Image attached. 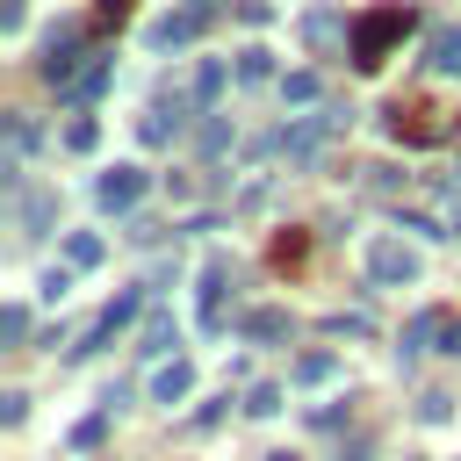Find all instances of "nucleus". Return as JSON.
<instances>
[{
  "instance_id": "0eeeda50",
  "label": "nucleus",
  "mask_w": 461,
  "mask_h": 461,
  "mask_svg": "<svg viewBox=\"0 0 461 461\" xmlns=\"http://www.w3.org/2000/svg\"><path fill=\"white\" fill-rule=\"evenodd\" d=\"M187 389H194V367H187V360H166V367L151 375V403H166V411H173Z\"/></svg>"
},
{
  "instance_id": "4468645a",
  "label": "nucleus",
  "mask_w": 461,
  "mask_h": 461,
  "mask_svg": "<svg viewBox=\"0 0 461 461\" xmlns=\"http://www.w3.org/2000/svg\"><path fill=\"white\" fill-rule=\"evenodd\" d=\"M216 94H223V65L202 58V65H194V101H216Z\"/></svg>"
},
{
  "instance_id": "6e6552de",
  "label": "nucleus",
  "mask_w": 461,
  "mask_h": 461,
  "mask_svg": "<svg viewBox=\"0 0 461 461\" xmlns=\"http://www.w3.org/2000/svg\"><path fill=\"white\" fill-rule=\"evenodd\" d=\"M331 122H339V115H310V122H295V130H281V144H288L295 158H310V151L324 144V130H331Z\"/></svg>"
},
{
  "instance_id": "f8f14e48",
  "label": "nucleus",
  "mask_w": 461,
  "mask_h": 461,
  "mask_svg": "<svg viewBox=\"0 0 461 461\" xmlns=\"http://www.w3.org/2000/svg\"><path fill=\"white\" fill-rule=\"evenodd\" d=\"M245 339H288V310H252L245 317Z\"/></svg>"
},
{
  "instance_id": "b1692460",
  "label": "nucleus",
  "mask_w": 461,
  "mask_h": 461,
  "mask_svg": "<svg viewBox=\"0 0 461 461\" xmlns=\"http://www.w3.org/2000/svg\"><path fill=\"white\" fill-rule=\"evenodd\" d=\"M130 14V0H101V22H122Z\"/></svg>"
},
{
  "instance_id": "412c9836",
  "label": "nucleus",
  "mask_w": 461,
  "mask_h": 461,
  "mask_svg": "<svg viewBox=\"0 0 461 461\" xmlns=\"http://www.w3.org/2000/svg\"><path fill=\"white\" fill-rule=\"evenodd\" d=\"M22 331H29V310L7 303V310H0V339H22Z\"/></svg>"
},
{
  "instance_id": "ddd939ff",
  "label": "nucleus",
  "mask_w": 461,
  "mask_h": 461,
  "mask_svg": "<svg viewBox=\"0 0 461 461\" xmlns=\"http://www.w3.org/2000/svg\"><path fill=\"white\" fill-rule=\"evenodd\" d=\"M432 65L439 72H461V29H439L432 36Z\"/></svg>"
},
{
  "instance_id": "4be33fe9",
  "label": "nucleus",
  "mask_w": 461,
  "mask_h": 461,
  "mask_svg": "<svg viewBox=\"0 0 461 461\" xmlns=\"http://www.w3.org/2000/svg\"><path fill=\"white\" fill-rule=\"evenodd\" d=\"M331 29H339V14H310V22H303V36H310V43H324Z\"/></svg>"
},
{
  "instance_id": "2eb2a0df",
  "label": "nucleus",
  "mask_w": 461,
  "mask_h": 461,
  "mask_svg": "<svg viewBox=\"0 0 461 461\" xmlns=\"http://www.w3.org/2000/svg\"><path fill=\"white\" fill-rule=\"evenodd\" d=\"M65 259H72V267H94V259H101V238H94V230H72V238H65Z\"/></svg>"
},
{
  "instance_id": "7ed1b4c3",
  "label": "nucleus",
  "mask_w": 461,
  "mask_h": 461,
  "mask_svg": "<svg viewBox=\"0 0 461 461\" xmlns=\"http://www.w3.org/2000/svg\"><path fill=\"white\" fill-rule=\"evenodd\" d=\"M389 130L411 137V144H439V137H447L439 108H425V101H396V108H389Z\"/></svg>"
},
{
  "instance_id": "393cba45",
  "label": "nucleus",
  "mask_w": 461,
  "mask_h": 461,
  "mask_svg": "<svg viewBox=\"0 0 461 461\" xmlns=\"http://www.w3.org/2000/svg\"><path fill=\"white\" fill-rule=\"evenodd\" d=\"M447 353H461V317H447Z\"/></svg>"
},
{
  "instance_id": "f3484780",
  "label": "nucleus",
  "mask_w": 461,
  "mask_h": 461,
  "mask_svg": "<svg viewBox=\"0 0 461 461\" xmlns=\"http://www.w3.org/2000/svg\"><path fill=\"white\" fill-rule=\"evenodd\" d=\"M331 375H339L331 353H303V360H295V382H331Z\"/></svg>"
},
{
  "instance_id": "6ab92c4d",
  "label": "nucleus",
  "mask_w": 461,
  "mask_h": 461,
  "mask_svg": "<svg viewBox=\"0 0 461 461\" xmlns=\"http://www.w3.org/2000/svg\"><path fill=\"white\" fill-rule=\"evenodd\" d=\"M94 137H101V130H94V115H79V122H65V144H72V151H94Z\"/></svg>"
},
{
  "instance_id": "9b49d317",
  "label": "nucleus",
  "mask_w": 461,
  "mask_h": 461,
  "mask_svg": "<svg viewBox=\"0 0 461 461\" xmlns=\"http://www.w3.org/2000/svg\"><path fill=\"white\" fill-rule=\"evenodd\" d=\"M223 281H230L223 267H209V274H202V324H223Z\"/></svg>"
},
{
  "instance_id": "1a4fd4ad",
  "label": "nucleus",
  "mask_w": 461,
  "mask_h": 461,
  "mask_svg": "<svg viewBox=\"0 0 461 461\" xmlns=\"http://www.w3.org/2000/svg\"><path fill=\"white\" fill-rule=\"evenodd\" d=\"M194 29H202V7H187V14H166V22L151 29V43H158V50H173V43H187Z\"/></svg>"
},
{
  "instance_id": "aec40b11",
  "label": "nucleus",
  "mask_w": 461,
  "mask_h": 461,
  "mask_svg": "<svg viewBox=\"0 0 461 461\" xmlns=\"http://www.w3.org/2000/svg\"><path fill=\"white\" fill-rule=\"evenodd\" d=\"M295 259H303V230H281L274 238V267H295Z\"/></svg>"
},
{
  "instance_id": "20e7f679",
  "label": "nucleus",
  "mask_w": 461,
  "mask_h": 461,
  "mask_svg": "<svg viewBox=\"0 0 461 461\" xmlns=\"http://www.w3.org/2000/svg\"><path fill=\"white\" fill-rule=\"evenodd\" d=\"M144 187H151V173H144V166H108V173H101V209H115V216H122V209H137V202H144Z\"/></svg>"
},
{
  "instance_id": "a211bd4d",
  "label": "nucleus",
  "mask_w": 461,
  "mask_h": 461,
  "mask_svg": "<svg viewBox=\"0 0 461 461\" xmlns=\"http://www.w3.org/2000/svg\"><path fill=\"white\" fill-rule=\"evenodd\" d=\"M281 94H288V101H317V72H288Z\"/></svg>"
},
{
  "instance_id": "a878e982",
  "label": "nucleus",
  "mask_w": 461,
  "mask_h": 461,
  "mask_svg": "<svg viewBox=\"0 0 461 461\" xmlns=\"http://www.w3.org/2000/svg\"><path fill=\"white\" fill-rule=\"evenodd\" d=\"M267 461H295V454H267Z\"/></svg>"
},
{
  "instance_id": "423d86ee",
  "label": "nucleus",
  "mask_w": 461,
  "mask_h": 461,
  "mask_svg": "<svg viewBox=\"0 0 461 461\" xmlns=\"http://www.w3.org/2000/svg\"><path fill=\"white\" fill-rule=\"evenodd\" d=\"M180 122H187V101H180V94H173V101H151V115H144V144L180 137Z\"/></svg>"
},
{
  "instance_id": "5701e85b",
  "label": "nucleus",
  "mask_w": 461,
  "mask_h": 461,
  "mask_svg": "<svg viewBox=\"0 0 461 461\" xmlns=\"http://www.w3.org/2000/svg\"><path fill=\"white\" fill-rule=\"evenodd\" d=\"M0 29H7V36H22V0H0Z\"/></svg>"
},
{
  "instance_id": "f03ea898",
  "label": "nucleus",
  "mask_w": 461,
  "mask_h": 461,
  "mask_svg": "<svg viewBox=\"0 0 461 461\" xmlns=\"http://www.w3.org/2000/svg\"><path fill=\"white\" fill-rule=\"evenodd\" d=\"M367 274L389 281V288H403V281H418V252L396 245V238H375V245H367Z\"/></svg>"
},
{
  "instance_id": "dca6fc26",
  "label": "nucleus",
  "mask_w": 461,
  "mask_h": 461,
  "mask_svg": "<svg viewBox=\"0 0 461 461\" xmlns=\"http://www.w3.org/2000/svg\"><path fill=\"white\" fill-rule=\"evenodd\" d=\"M173 346H180L173 317H151V324H144V353H173Z\"/></svg>"
},
{
  "instance_id": "39448f33",
  "label": "nucleus",
  "mask_w": 461,
  "mask_h": 461,
  "mask_svg": "<svg viewBox=\"0 0 461 461\" xmlns=\"http://www.w3.org/2000/svg\"><path fill=\"white\" fill-rule=\"evenodd\" d=\"M43 79H50V86H79V36H72V29H58V36L43 43Z\"/></svg>"
},
{
  "instance_id": "f257e3e1",
  "label": "nucleus",
  "mask_w": 461,
  "mask_h": 461,
  "mask_svg": "<svg viewBox=\"0 0 461 461\" xmlns=\"http://www.w3.org/2000/svg\"><path fill=\"white\" fill-rule=\"evenodd\" d=\"M411 29H418V14H411L403 0H389V7H367V14L353 22V65H360V72H375V65H382V58H389V50H396Z\"/></svg>"
},
{
  "instance_id": "9d476101",
  "label": "nucleus",
  "mask_w": 461,
  "mask_h": 461,
  "mask_svg": "<svg viewBox=\"0 0 461 461\" xmlns=\"http://www.w3.org/2000/svg\"><path fill=\"white\" fill-rule=\"evenodd\" d=\"M238 79H245V86L274 79V50H267V43H245V50H238Z\"/></svg>"
}]
</instances>
